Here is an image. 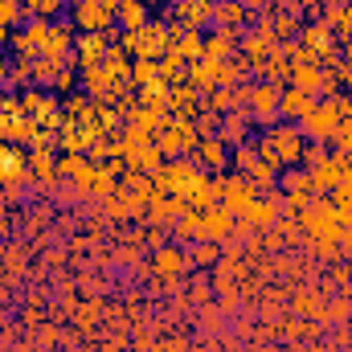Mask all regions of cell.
Wrapping results in <instances>:
<instances>
[{
    "label": "cell",
    "instance_id": "obj_1",
    "mask_svg": "<svg viewBox=\"0 0 352 352\" xmlns=\"http://www.w3.org/2000/svg\"><path fill=\"white\" fill-rule=\"evenodd\" d=\"M340 107H336V98H320L316 102V111L299 123V131L307 135V144H336V131H340Z\"/></svg>",
    "mask_w": 352,
    "mask_h": 352
},
{
    "label": "cell",
    "instance_id": "obj_2",
    "mask_svg": "<svg viewBox=\"0 0 352 352\" xmlns=\"http://www.w3.org/2000/svg\"><path fill=\"white\" fill-rule=\"evenodd\" d=\"M266 144L278 152V160H283V168H295L299 160H303V148H307V135L299 131V123H287V119H278L274 127H266L263 131Z\"/></svg>",
    "mask_w": 352,
    "mask_h": 352
},
{
    "label": "cell",
    "instance_id": "obj_3",
    "mask_svg": "<svg viewBox=\"0 0 352 352\" xmlns=\"http://www.w3.org/2000/svg\"><path fill=\"white\" fill-rule=\"evenodd\" d=\"M201 144V131L192 119H173L160 135H156V148L164 152V160H176V156H192Z\"/></svg>",
    "mask_w": 352,
    "mask_h": 352
},
{
    "label": "cell",
    "instance_id": "obj_4",
    "mask_svg": "<svg viewBox=\"0 0 352 352\" xmlns=\"http://www.w3.org/2000/svg\"><path fill=\"white\" fill-rule=\"evenodd\" d=\"M115 16H119V0H90V4H74L70 12L78 33H107L115 29Z\"/></svg>",
    "mask_w": 352,
    "mask_h": 352
},
{
    "label": "cell",
    "instance_id": "obj_5",
    "mask_svg": "<svg viewBox=\"0 0 352 352\" xmlns=\"http://www.w3.org/2000/svg\"><path fill=\"white\" fill-rule=\"evenodd\" d=\"M111 45H119V33L115 29H107V33H78V50L66 58V66H78V70L102 66V58H107Z\"/></svg>",
    "mask_w": 352,
    "mask_h": 352
},
{
    "label": "cell",
    "instance_id": "obj_6",
    "mask_svg": "<svg viewBox=\"0 0 352 352\" xmlns=\"http://www.w3.org/2000/svg\"><path fill=\"white\" fill-rule=\"evenodd\" d=\"M197 173H201V168L192 164V156H176V160H164L160 173H152V184H156V192H164V197H180Z\"/></svg>",
    "mask_w": 352,
    "mask_h": 352
},
{
    "label": "cell",
    "instance_id": "obj_7",
    "mask_svg": "<svg viewBox=\"0 0 352 352\" xmlns=\"http://www.w3.org/2000/svg\"><path fill=\"white\" fill-rule=\"evenodd\" d=\"M221 184H226V173H197L180 197L188 209H209V205H221Z\"/></svg>",
    "mask_w": 352,
    "mask_h": 352
},
{
    "label": "cell",
    "instance_id": "obj_8",
    "mask_svg": "<svg viewBox=\"0 0 352 352\" xmlns=\"http://www.w3.org/2000/svg\"><path fill=\"white\" fill-rule=\"evenodd\" d=\"M168 45H173V25H168V21H148V25L140 29V45H135L131 58L160 62V58L168 54Z\"/></svg>",
    "mask_w": 352,
    "mask_h": 352
},
{
    "label": "cell",
    "instance_id": "obj_9",
    "mask_svg": "<svg viewBox=\"0 0 352 352\" xmlns=\"http://www.w3.org/2000/svg\"><path fill=\"white\" fill-rule=\"evenodd\" d=\"M250 123H258L263 131L278 123V87L250 82Z\"/></svg>",
    "mask_w": 352,
    "mask_h": 352
},
{
    "label": "cell",
    "instance_id": "obj_10",
    "mask_svg": "<svg viewBox=\"0 0 352 352\" xmlns=\"http://www.w3.org/2000/svg\"><path fill=\"white\" fill-rule=\"evenodd\" d=\"M278 217H283V192L258 197V201L238 217V230H270V226H278Z\"/></svg>",
    "mask_w": 352,
    "mask_h": 352
},
{
    "label": "cell",
    "instance_id": "obj_11",
    "mask_svg": "<svg viewBox=\"0 0 352 352\" xmlns=\"http://www.w3.org/2000/svg\"><path fill=\"white\" fill-rule=\"evenodd\" d=\"M94 168H98V164H90V156H82V152H66V156L58 160V176H66V180L74 184L78 197H87L90 192V184H94Z\"/></svg>",
    "mask_w": 352,
    "mask_h": 352
},
{
    "label": "cell",
    "instance_id": "obj_12",
    "mask_svg": "<svg viewBox=\"0 0 352 352\" xmlns=\"http://www.w3.org/2000/svg\"><path fill=\"white\" fill-rule=\"evenodd\" d=\"M254 201H258V188H254L246 176H238V173L226 176V184H221V205H226L234 217H242V213H246Z\"/></svg>",
    "mask_w": 352,
    "mask_h": 352
},
{
    "label": "cell",
    "instance_id": "obj_13",
    "mask_svg": "<svg viewBox=\"0 0 352 352\" xmlns=\"http://www.w3.org/2000/svg\"><path fill=\"white\" fill-rule=\"evenodd\" d=\"M316 94H307V90H295V87H283L278 90V119H287V123H303L311 111H316Z\"/></svg>",
    "mask_w": 352,
    "mask_h": 352
},
{
    "label": "cell",
    "instance_id": "obj_14",
    "mask_svg": "<svg viewBox=\"0 0 352 352\" xmlns=\"http://www.w3.org/2000/svg\"><path fill=\"white\" fill-rule=\"evenodd\" d=\"M173 21L176 25H184V29H213V4H205V0H176L173 8Z\"/></svg>",
    "mask_w": 352,
    "mask_h": 352
},
{
    "label": "cell",
    "instance_id": "obj_15",
    "mask_svg": "<svg viewBox=\"0 0 352 352\" xmlns=\"http://www.w3.org/2000/svg\"><path fill=\"white\" fill-rule=\"evenodd\" d=\"M29 180V152H21L16 144H0V184H21Z\"/></svg>",
    "mask_w": 352,
    "mask_h": 352
},
{
    "label": "cell",
    "instance_id": "obj_16",
    "mask_svg": "<svg viewBox=\"0 0 352 352\" xmlns=\"http://www.w3.org/2000/svg\"><path fill=\"white\" fill-rule=\"evenodd\" d=\"M278 41L263 33V29H242V41H238V58H246L250 66H263L266 58H270V50H274Z\"/></svg>",
    "mask_w": 352,
    "mask_h": 352
},
{
    "label": "cell",
    "instance_id": "obj_17",
    "mask_svg": "<svg viewBox=\"0 0 352 352\" xmlns=\"http://www.w3.org/2000/svg\"><path fill=\"white\" fill-rule=\"evenodd\" d=\"M336 184H344V156L332 148V156L320 168H311V188H316V197H328Z\"/></svg>",
    "mask_w": 352,
    "mask_h": 352
},
{
    "label": "cell",
    "instance_id": "obj_18",
    "mask_svg": "<svg viewBox=\"0 0 352 352\" xmlns=\"http://www.w3.org/2000/svg\"><path fill=\"white\" fill-rule=\"evenodd\" d=\"M238 41H242V29H213V33H205V58L230 62L238 54Z\"/></svg>",
    "mask_w": 352,
    "mask_h": 352
},
{
    "label": "cell",
    "instance_id": "obj_19",
    "mask_svg": "<svg viewBox=\"0 0 352 352\" xmlns=\"http://www.w3.org/2000/svg\"><path fill=\"white\" fill-rule=\"evenodd\" d=\"M192 164H201V168H209V173H226V168H230V148H226L217 135H205V140L197 144V152H192Z\"/></svg>",
    "mask_w": 352,
    "mask_h": 352
},
{
    "label": "cell",
    "instance_id": "obj_20",
    "mask_svg": "<svg viewBox=\"0 0 352 352\" xmlns=\"http://www.w3.org/2000/svg\"><path fill=\"white\" fill-rule=\"evenodd\" d=\"M234 226H238V217L226 205H209L205 209V242H230Z\"/></svg>",
    "mask_w": 352,
    "mask_h": 352
},
{
    "label": "cell",
    "instance_id": "obj_21",
    "mask_svg": "<svg viewBox=\"0 0 352 352\" xmlns=\"http://www.w3.org/2000/svg\"><path fill=\"white\" fill-rule=\"evenodd\" d=\"M201 107H205V94H197L188 82L173 87V94H168V111H173L176 119H197Z\"/></svg>",
    "mask_w": 352,
    "mask_h": 352
},
{
    "label": "cell",
    "instance_id": "obj_22",
    "mask_svg": "<svg viewBox=\"0 0 352 352\" xmlns=\"http://www.w3.org/2000/svg\"><path fill=\"white\" fill-rule=\"evenodd\" d=\"M152 266H156V274H164V278H180V274L192 270V258H188V250H180V246H160Z\"/></svg>",
    "mask_w": 352,
    "mask_h": 352
},
{
    "label": "cell",
    "instance_id": "obj_23",
    "mask_svg": "<svg viewBox=\"0 0 352 352\" xmlns=\"http://www.w3.org/2000/svg\"><path fill=\"white\" fill-rule=\"evenodd\" d=\"M70 54H74V21H58V25L50 29V41H45V50H41V58L66 62Z\"/></svg>",
    "mask_w": 352,
    "mask_h": 352
},
{
    "label": "cell",
    "instance_id": "obj_24",
    "mask_svg": "<svg viewBox=\"0 0 352 352\" xmlns=\"http://www.w3.org/2000/svg\"><path fill=\"white\" fill-rule=\"evenodd\" d=\"M217 74H221V62H209V58L188 62V87L197 90V94H205V98L217 90Z\"/></svg>",
    "mask_w": 352,
    "mask_h": 352
},
{
    "label": "cell",
    "instance_id": "obj_25",
    "mask_svg": "<svg viewBox=\"0 0 352 352\" xmlns=\"http://www.w3.org/2000/svg\"><path fill=\"white\" fill-rule=\"evenodd\" d=\"M217 140H221L226 148L250 144V111H242V115H226L221 127H217Z\"/></svg>",
    "mask_w": 352,
    "mask_h": 352
},
{
    "label": "cell",
    "instance_id": "obj_26",
    "mask_svg": "<svg viewBox=\"0 0 352 352\" xmlns=\"http://www.w3.org/2000/svg\"><path fill=\"white\" fill-rule=\"evenodd\" d=\"M184 209H188L184 197H164V192H156V197L148 201V217H152L156 226H176V217H180Z\"/></svg>",
    "mask_w": 352,
    "mask_h": 352
},
{
    "label": "cell",
    "instance_id": "obj_27",
    "mask_svg": "<svg viewBox=\"0 0 352 352\" xmlns=\"http://www.w3.org/2000/svg\"><path fill=\"white\" fill-rule=\"evenodd\" d=\"M246 25H250V12L238 0H217L213 4V29H246Z\"/></svg>",
    "mask_w": 352,
    "mask_h": 352
},
{
    "label": "cell",
    "instance_id": "obj_28",
    "mask_svg": "<svg viewBox=\"0 0 352 352\" xmlns=\"http://www.w3.org/2000/svg\"><path fill=\"white\" fill-rule=\"evenodd\" d=\"M148 21H152V16H148V4H144V0H119V16H115V25H119L123 33H140Z\"/></svg>",
    "mask_w": 352,
    "mask_h": 352
},
{
    "label": "cell",
    "instance_id": "obj_29",
    "mask_svg": "<svg viewBox=\"0 0 352 352\" xmlns=\"http://www.w3.org/2000/svg\"><path fill=\"white\" fill-rule=\"evenodd\" d=\"M173 230L176 242H205V209H184Z\"/></svg>",
    "mask_w": 352,
    "mask_h": 352
},
{
    "label": "cell",
    "instance_id": "obj_30",
    "mask_svg": "<svg viewBox=\"0 0 352 352\" xmlns=\"http://www.w3.org/2000/svg\"><path fill=\"white\" fill-rule=\"evenodd\" d=\"M29 180H37V184H54L58 180V160H54L50 148H33L29 152Z\"/></svg>",
    "mask_w": 352,
    "mask_h": 352
},
{
    "label": "cell",
    "instance_id": "obj_31",
    "mask_svg": "<svg viewBox=\"0 0 352 352\" xmlns=\"http://www.w3.org/2000/svg\"><path fill=\"white\" fill-rule=\"evenodd\" d=\"M320 82H324V70H320L316 62H299V66H291V82H287V87L307 90V94L320 98Z\"/></svg>",
    "mask_w": 352,
    "mask_h": 352
},
{
    "label": "cell",
    "instance_id": "obj_32",
    "mask_svg": "<svg viewBox=\"0 0 352 352\" xmlns=\"http://www.w3.org/2000/svg\"><path fill=\"white\" fill-rule=\"evenodd\" d=\"M50 29H54V21H45V16H29L25 25H21V37L29 41V50L41 58V50H45V41H50Z\"/></svg>",
    "mask_w": 352,
    "mask_h": 352
},
{
    "label": "cell",
    "instance_id": "obj_33",
    "mask_svg": "<svg viewBox=\"0 0 352 352\" xmlns=\"http://www.w3.org/2000/svg\"><path fill=\"white\" fill-rule=\"evenodd\" d=\"M82 74V82L94 98H111V90H115V78L107 74V66H87V70H78Z\"/></svg>",
    "mask_w": 352,
    "mask_h": 352
},
{
    "label": "cell",
    "instance_id": "obj_34",
    "mask_svg": "<svg viewBox=\"0 0 352 352\" xmlns=\"http://www.w3.org/2000/svg\"><path fill=\"white\" fill-rule=\"evenodd\" d=\"M278 188H283V192H307V197H316V188H311V173L299 168V164L278 173Z\"/></svg>",
    "mask_w": 352,
    "mask_h": 352
},
{
    "label": "cell",
    "instance_id": "obj_35",
    "mask_svg": "<svg viewBox=\"0 0 352 352\" xmlns=\"http://www.w3.org/2000/svg\"><path fill=\"white\" fill-rule=\"evenodd\" d=\"M131 62H135V58H127L119 45H111L107 58H102V66H107V74H111L115 82H131Z\"/></svg>",
    "mask_w": 352,
    "mask_h": 352
},
{
    "label": "cell",
    "instance_id": "obj_36",
    "mask_svg": "<svg viewBox=\"0 0 352 352\" xmlns=\"http://www.w3.org/2000/svg\"><path fill=\"white\" fill-rule=\"evenodd\" d=\"M127 168H135V173H148V176L160 173V168H164V152H160L156 144H148V148H140V152L127 160Z\"/></svg>",
    "mask_w": 352,
    "mask_h": 352
},
{
    "label": "cell",
    "instance_id": "obj_37",
    "mask_svg": "<svg viewBox=\"0 0 352 352\" xmlns=\"http://www.w3.org/2000/svg\"><path fill=\"white\" fill-rule=\"evenodd\" d=\"M160 78H164L168 87L188 82V62H184L180 54H164V58H160Z\"/></svg>",
    "mask_w": 352,
    "mask_h": 352
},
{
    "label": "cell",
    "instance_id": "obj_38",
    "mask_svg": "<svg viewBox=\"0 0 352 352\" xmlns=\"http://www.w3.org/2000/svg\"><path fill=\"white\" fill-rule=\"evenodd\" d=\"M230 164H234V173L238 176H250L254 173V164H258V148H254V144H238V148H230Z\"/></svg>",
    "mask_w": 352,
    "mask_h": 352
},
{
    "label": "cell",
    "instance_id": "obj_39",
    "mask_svg": "<svg viewBox=\"0 0 352 352\" xmlns=\"http://www.w3.org/2000/svg\"><path fill=\"white\" fill-rule=\"evenodd\" d=\"M152 82H164V78H160V62L135 58V62H131V87H152Z\"/></svg>",
    "mask_w": 352,
    "mask_h": 352
},
{
    "label": "cell",
    "instance_id": "obj_40",
    "mask_svg": "<svg viewBox=\"0 0 352 352\" xmlns=\"http://www.w3.org/2000/svg\"><path fill=\"white\" fill-rule=\"evenodd\" d=\"M168 82H152V87H140V107H152V111H168Z\"/></svg>",
    "mask_w": 352,
    "mask_h": 352
},
{
    "label": "cell",
    "instance_id": "obj_41",
    "mask_svg": "<svg viewBox=\"0 0 352 352\" xmlns=\"http://www.w3.org/2000/svg\"><path fill=\"white\" fill-rule=\"evenodd\" d=\"M62 70H66V62H58V58H33V82H41V87H50Z\"/></svg>",
    "mask_w": 352,
    "mask_h": 352
},
{
    "label": "cell",
    "instance_id": "obj_42",
    "mask_svg": "<svg viewBox=\"0 0 352 352\" xmlns=\"http://www.w3.org/2000/svg\"><path fill=\"white\" fill-rule=\"evenodd\" d=\"M37 131H41V127H37L29 115H16V119L8 123V144H33Z\"/></svg>",
    "mask_w": 352,
    "mask_h": 352
},
{
    "label": "cell",
    "instance_id": "obj_43",
    "mask_svg": "<svg viewBox=\"0 0 352 352\" xmlns=\"http://www.w3.org/2000/svg\"><path fill=\"white\" fill-rule=\"evenodd\" d=\"M29 16H25V4L16 0H0V29H21Z\"/></svg>",
    "mask_w": 352,
    "mask_h": 352
},
{
    "label": "cell",
    "instance_id": "obj_44",
    "mask_svg": "<svg viewBox=\"0 0 352 352\" xmlns=\"http://www.w3.org/2000/svg\"><path fill=\"white\" fill-rule=\"evenodd\" d=\"M62 8H66V0H25V16H45V21H54Z\"/></svg>",
    "mask_w": 352,
    "mask_h": 352
},
{
    "label": "cell",
    "instance_id": "obj_45",
    "mask_svg": "<svg viewBox=\"0 0 352 352\" xmlns=\"http://www.w3.org/2000/svg\"><path fill=\"white\" fill-rule=\"evenodd\" d=\"M328 156H332V148H328V144H307V148H303V160H299V168H307V173H311V168H320Z\"/></svg>",
    "mask_w": 352,
    "mask_h": 352
},
{
    "label": "cell",
    "instance_id": "obj_46",
    "mask_svg": "<svg viewBox=\"0 0 352 352\" xmlns=\"http://www.w3.org/2000/svg\"><path fill=\"white\" fill-rule=\"evenodd\" d=\"M192 266H213L217 263V242H192Z\"/></svg>",
    "mask_w": 352,
    "mask_h": 352
},
{
    "label": "cell",
    "instance_id": "obj_47",
    "mask_svg": "<svg viewBox=\"0 0 352 352\" xmlns=\"http://www.w3.org/2000/svg\"><path fill=\"white\" fill-rule=\"evenodd\" d=\"M192 123H197V131H201V140H205V135H217V127H221V115H217V111H209V107H201V115H197Z\"/></svg>",
    "mask_w": 352,
    "mask_h": 352
},
{
    "label": "cell",
    "instance_id": "obj_48",
    "mask_svg": "<svg viewBox=\"0 0 352 352\" xmlns=\"http://www.w3.org/2000/svg\"><path fill=\"white\" fill-rule=\"evenodd\" d=\"M349 311H352V299L349 295H340V299H332L328 311H320V316H324V320H349Z\"/></svg>",
    "mask_w": 352,
    "mask_h": 352
},
{
    "label": "cell",
    "instance_id": "obj_49",
    "mask_svg": "<svg viewBox=\"0 0 352 352\" xmlns=\"http://www.w3.org/2000/svg\"><path fill=\"white\" fill-rule=\"evenodd\" d=\"M336 152H349L352 148V115L349 119H340V131H336V144H332Z\"/></svg>",
    "mask_w": 352,
    "mask_h": 352
},
{
    "label": "cell",
    "instance_id": "obj_50",
    "mask_svg": "<svg viewBox=\"0 0 352 352\" xmlns=\"http://www.w3.org/2000/svg\"><path fill=\"white\" fill-rule=\"evenodd\" d=\"M332 74L340 78V90H344V94H352V62H349V58H340V66H336Z\"/></svg>",
    "mask_w": 352,
    "mask_h": 352
},
{
    "label": "cell",
    "instance_id": "obj_51",
    "mask_svg": "<svg viewBox=\"0 0 352 352\" xmlns=\"http://www.w3.org/2000/svg\"><path fill=\"white\" fill-rule=\"evenodd\" d=\"M50 87L58 90V94H66V90H74V70H70V66H66V70H62V74H58V78H54V82H50Z\"/></svg>",
    "mask_w": 352,
    "mask_h": 352
},
{
    "label": "cell",
    "instance_id": "obj_52",
    "mask_svg": "<svg viewBox=\"0 0 352 352\" xmlns=\"http://www.w3.org/2000/svg\"><path fill=\"white\" fill-rule=\"evenodd\" d=\"M295 303H299V311H303V316H320V299H316V295H299Z\"/></svg>",
    "mask_w": 352,
    "mask_h": 352
},
{
    "label": "cell",
    "instance_id": "obj_53",
    "mask_svg": "<svg viewBox=\"0 0 352 352\" xmlns=\"http://www.w3.org/2000/svg\"><path fill=\"white\" fill-rule=\"evenodd\" d=\"M336 250H340L344 258H352V226H349V230H340V238H336Z\"/></svg>",
    "mask_w": 352,
    "mask_h": 352
},
{
    "label": "cell",
    "instance_id": "obj_54",
    "mask_svg": "<svg viewBox=\"0 0 352 352\" xmlns=\"http://www.w3.org/2000/svg\"><path fill=\"white\" fill-rule=\"evenodd\" d=\"M274 12H291V16H299L303 8H299V0H274Z\"/></svg>",
    "mask_w": 352,
    "mask_h": 352
},
{
    "label": "cell",
    "instance_id": "obj_55",
    "mask_svg": "<svg viewBox=\"0 0 352 352\" xmlns=\"http://www.w3.org/2000/svg\"><path fill=\"white\" fill-rule=\"evenodd\" d=\"M270 4H274V0H242V8H246V12H266Z\"/></svg>",
    "mask_w": 352,
    "mask_h": 352
},
{
    "label": "cell",
    "instance_id": "obj_56",
    "mask_svg": "<svg viewBox=\"0 0 352 352\" xmlns=\"http://www.w3.org/2000/svg\"><path fill=\"white\" fill-rule=\"evenodd\" d=\"M8 123H12V119H8V115H0V144H8Z\"/></svg>",
    "mask_w": 352,
    "mask_h": 352
},
{
    "label": "cell",
    "instance_id": "obj_57",
    "mask_svg": "<svg viewBox=\"0 0 352 352\" xmlns=\"http://www.w3.org/2000/svg\"><path fill=\"white\" fill-rule=\"evenodd\" d=\"M320 4H324V0H299V8H303V12H320Z\"/></svg>",
    "mask_w": 352,
    "mask_h": 352
},
{
    "label": "cell",
    "instance_id": "obj_58",
    "mask_svg": "<svg viewBox=\"0 0 352 352\" xmlns=\"http://www.w3.org/2000/svg\"><path fill=\"white\" fill-rule=\"evenodd\" d=\"M340 50H344V58L352 62V37H344V41H340Z\"/></svg>",
    "mask_w": 352,
    "mask_h": 352
},
{
    "label": "cell",
    "instance_id": "obj_59",
    "mask_svg": "<svg viewBox=\"0 0 352 352\" xmlns=\"http://www.w3.org/2000/svg\"><path fill=\"white\" fill-rule=\"evenodd\" d=\"M4 78H8V62L0 58V87H4Z\"/></svg>",
    "mask_w": 352,
    "mask_h": 352
},
{
    "label": "cell",
    "instance_id": "obj_60",
    "mask_svg": "<svg viewBox=\"0 0 352 352\" xmlns=\"http://www.w3.org/2000/svg\"><path fill=\"white\" fill-rule=\"evenodd\" d=\"M303 352H328V349H324V344H307Z\"/></svg>",
    "mask_w": 352,
    "mask_h": 352
},
{
    "label": "cell",
    "instance_id": "obj_61",
    "mask_svg": "<svg viewBox=\"0 0 352 352\" xmlns=\"http://www.w3.org/2000/svg\"><path fill=\"white\" fill-rule=\"evenodd\" d=\"M0 102H4V87H0Z\"/></svg>",
    "mask_w": 352,
    "mask_h": 352
},
{
    "label": "cell",
    "instance_id": "obj_62",
    "mask_svg": "<svg viewBox=\"0 0 352 352\" xmlns=\"http://www.w3.org/2000/svg\"><path fill=\"white\" fill-rule=\"evenodd\" d=\"M205 4H217V0H205Z\"/></svg>",
    "mask_w": 352,
    "mask_h": 352
},
{
    "label": "cell",
    "instance_id": "obj_63",
    "mask_svg": "<svg viewBox=\"0 0 352 352\" xmlns=\"http://www.w3.org/2000/svg\"><path fill=\"white\" fill-rule=\"evenodd\" d=\"M274 352H287V349H274Z\"/></svg>",
    "mask_w": 352,
    "mask_h": 352
},
{
    "label": "cell",
    "instance_id": "obj_64",
    "mask_svg": "<svg viewBox=\"0 0 352 352\" xmlns=\"http://www.w3.org/2000/svg\"><path fill=\"white\" fill-rule=\"evenodd\" d=\"M16 4H25V0H16Z\"/></svg>",
    "mask_w": 352,
    "mask_h": 352
}]
</instances>
